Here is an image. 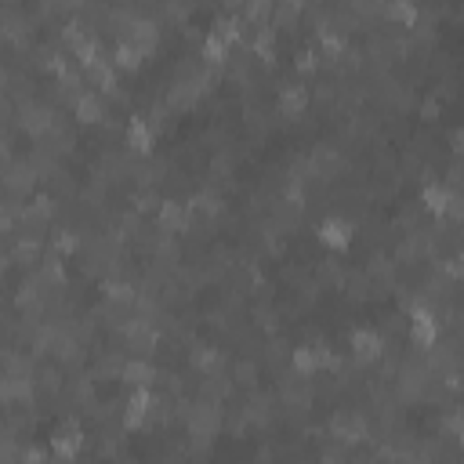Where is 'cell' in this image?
Here are the masks:
<instances>
[{
    "label": "cell",
    "instance_id": "cell-1",
    "mask_svg": "<svg viewBox=\"0 0 464 464\" xmlns=\"http://www.w3.org/2000/svg\"><path fill=\"white\" fill-rule=\"evenodd\" d=\"M319 243H327L330 251H345L352 243V225L345 218H327V222H319Z\"/></svg>",
    "mask_w": 464,
    "mask_h": 464
},
{
    "label": "cell",
    "instance_id": "cell-2",
    "mask_svg": "<svg viewBox=\"0 0 464 464\" xmlns=\"http://www.w3.org/2000/svg\"><path fill=\"white\" fill-rule=\"evenodd\" d=\"M80 446H84V432L76 428V424H69L66 432H55V435H51V454L62 457V461H73L76 454H80Z\"/></svg>",
    "mask_w": 464,
    "mask_h": 464
},
{
    "label": "cell",
    "instance_id": "cell-3",
    "mask_svg": "<svg viewBox=\"0 0 464 464\" xmlns=\"http://www.w3.org/2000/svg\"><path fill=\"white\" fill-rule=\"evenodd\" d=\"M352 352H356V359H378L381 356V348H384V338L378 330H367V327H359V330H352Z\"/></svg>",
    "mask_w": 464,
    "mask_h": 464
},
{
    "label": "cell",
    "instance_id": "cell-4",
    "mask_svg": "<svg viewBox=\"0 0 464 464\" xmlns=\"http://www.w3.org/2000/svg\"><path fill=\"white\" fill-rule=\"evenodd\" d=\"M410 338H414L421 348L435 345V338H439V323H435V316L424 312V308H417V312H414V323H410Z\"/></svg>",
    "mask_w": 464,
    "mask_h": 464
},
{
    "label": "cell",
    "instance_id": "cell-5",
    "mask_svg": "<svg viewBox=\"0 0 464 464\" xmlns=\"http://www.w3.org/2000/svg\"><path fill=\"white\" fill-rule=\"evenodd\" d=\"M330 428H334V435H341V439H348V443H359V439L367 435V421L359 417V414H345V410H341V414L334 417V424H330Z\"/></svg>",
    "mask_w": 464,
    "mask_h": 464
},
{
    "label": "cell",
    "instance_id": "cell-6",
    "mask_svg": "<svg viewBox=\"0 0 464 464\" xmlns=\"http://www.w3.org/2000/svg\"><path fill=\"white\" fill-rule=\"evenodd\" d=\"M127 146L135 152H149L152 149V127L141 120V116H131V124H127Z\"/></svg>",
    "mask_w": 464,
    "mask_h": 464
},
{
    "label": "cell",
    "instance_id": "cell-7",
    "mask_svg": "<svg viewBox=\"0 0 464 464\" xmlns=\"http://www.w3.org/2000/svg\"><path fill=\"white\" fill-rule=\"evenodd\" d=\"M305 106H308V91H305V87L290 84V87H283V91H279V109L287 116H298Z\"/></svg>",
    "mask_w": 464,
    "mask_h": 464
},
{
    "label": "cell",
    "instance_id": "cell-8",
    "mask_svg": "<svg viewBox=\"0 0 464 464\" xmlns=\"http://www.w3.org/2000/svg\"><path fill=\"white\" fill-rule=\"evenodd\" d=\"M290 363H294V370H298V373H305V378H308V373H316L319 367H323V363H319V352H316L312 345L294 348V352H290Z\"/></svg>",
    "mask_w": 464,
    "mask_h": 464
},
{
    "label": "cell",
    "instance_id": "cell-9",
    "mask_svg": "<svg viewBox=\"0 0 464 464\" xmlns=\"http://www.w3.org/2000/svg\"><path fill=\"white\" fill-rule=\"evenodd\" d=\"M160 225L163 229H185V203L160 200Z\"/></svg>",
    "mask_w": 464,
    "mask_h": 464
},
{
    "label": "cell",
    "instance_id": "cell-10",
    "mask_svg": "<svg viewBox=\"0 0 464 464\" xmlns=\"http://www.w3.org/2000/svg\"><path fill=\"white\" fill-rule=\"evenodd\" d=\"M450 200H454V192L443 189V185H424V192H421V203L428 211H435V214H443L450 207Z\"/></svg>",
    "mask_w": 464,
    "mask_h": 464
},
{
    "label": "cell",
    "instance_id": "cell-11",
    "mask_svg": "<svg viewBox=\"0 0 464 464\" xmlns=\"http://www.w3.org/2000/svg\"><path fill=\"white\" fill-rule=\"evenodd\" d=\"M138 58H146V55H141V51H138L131 40H120V44L113 47V66H116V69H135Z\"/></svg>",
    "mask_w": 464,
    "mask_h": 464
},
{
    "label": "cell",
    "instance_id": "cell-12",
    "mask_svg": "<svg viewBox=\"0 0 464 464\" xmlns=\"http://www.w3.org/2000/svg\"><path fill=\"white\" fill-rule=\"evenodd\" d=\"M73 47H76V58H80L84 69H95L98 62H102V47H98L95 36H84V40H76Z\"/></svg>",
    "mask_w": 464,
    "mask_h": 464
},
{
    "label": "cell",
    "instance_id": "cell-13",
    "mask_svg": "<svg viewBox=\"0 0 464 464\" xmlns=\"http://www.w3.org/2000/svg\"><path fill=\"white\" fill-rule=\"evenodd\" d=\"M76 116H80L84 124H98L102 120V102H98V95H76Z\"/></svg>",
    "mask_w": 464,
    "mask_h": 464
},
{
    "label": "cell",
    "instance_id": "cell-14",
    "mask_svg": "<svg viewBox=\"0 0 464 464\" xmlns=\"http://www.w3.org/2000/svg\"><path fill=\"white\" fill-rule=\"evenodd\" d=\"M272 44H276V30L272 25H257L254 33V55L262 62H272Z\"/></svg>",
    "mask_w": 464,
    "mask_h": 464
},
{
    "label": "cell",
    "instance_id": "cell-15",
    "mask_svg": "<svg viewBox=\"0 0 464 464\" xmlns=\"http://www.w3.org/2000/svg\"><path fill=\"white\" fill-rule=\"evenodd\" d=\"M203 58H207L211 66H222V62L229 58V44L218 33H207L203 36Z\"/></svg>",
    "mask_w": 464,
    "mask_h": 464
},
{
    "label": "cell",
    "instance_id": "cell-16",
    "mask_svg": "<svg viewBox=\"0 0 464 464\" xmlns=\"http://www.w3.org/2000/svg\"><path fill=\"white\" fill-rule=\"evenodd\" d=\"M156 378V370H152L149 363H141V359H135V363H127L124 367V381H131L138 384V388H149V381Z\"/></svg>",
    "mask_w": 464,
    "mask_h": 464
},
{
    "label": "cell",
    "instance_id": "cell-17",
    "mask_svg": "<svg viewBox=\"0 0 464 464\" xmlns=\"http://www.w3.org/2000/svg\"><path fill=\"white\" fill-rule=\"evenodd\" d=\"M384 11H388V19L403 22V25H414V22H417V8H414V4H403V0H399V4H388Z\"/></svg>",
    "mask_w": 464,
    "mask_h": 464
},
{
    "label": "cell",
    "instance_id": "cell-18",
    "mask_svg": "<svg viewBox=\"0 0 464 464\" xmlns=\"http://www.w3.org/2000/svg\"><path fill=\"white\" fill-rule=\"evenodd\" d=\"M152 406H156V395H152L149 388H135L131 403H127V410H138V414H149Z\"/></svg>",
    "mask_w": 464,
    "mask_h": 464
},
{
    "label": "cell",
    "instance_id": "cell-19",
    "mask_svg": "<svg viewBox=\"0 0 464 464\" xmlns=\"http://www.w3.org/2000/svg\"><path fill=\"white\" fill-rule=\"evenodd\" d=\"M218 363H222V359H218L214 348H196V352H192V367H200V370H214Z\"/></svg>",
    "mask_w": 464,
    "mask_h": 464
},
{
    "label": "cell",
    "instance_id": "cell-20",
    "mask_svg": "<svg viewBox=\"0 0 464 464\" xmlns=\"http://www.w3.org/2000/svg\"><path fill=\"white\" fill-rule=\"evenodd\" d=\"M55 251H62V254L76 251V236H73V232H58V236H55Z\"/></svg>",
    "mask_w": 464,
    "mask_h": 464
},
{
    "label": "cell",
    "instance_id": "cell-21",
    "mask_svg": "<svg viewBox=\"0 0 464 464\" xmlns=\"http://www.w3.org/2000/svg\"><path fill=\"white\" fill-rule=\"evenodd\" d=\"M439 113H443V106L435 98H424V106H421V116L424 120H439Z\"/></svg>",
    "mask_w": 464,
    "mask_h": 464
},
{
    "label": "cell",
    "instance_id": "cell-22",
    "mask_svg": "<svg viewBox=\"0 0 464 464\" xmlns=\"http://www.w3.org/2000/svg\"><path fill=\"white\" fill-rule=\"evenodd\" d=\"M294 66H298L301 73H312V69H316V55H312V51H301V55H298V62H294Z\"/></svg>",
    "mask_w": 464,
    "mask_h": 464
},
{
    "label": "cell",
    "instance_id": "cell-23",
    "mask_svg": "<svg viewBox=\"0 0 464 464\" xmlns=\"http://www.w3.org/2000/svg\"><path fill=\"white\" fill-rule=\"evenodd\" d=\"M22 464H44V450H36V446H30V450H22V457H19Z\"/></svg>",
    "mask_w": 464,
    "mask_h": 464
},
{
    "label": "cell",
    "instance_id": "cell-24",
    "mask_svg": "<svg viewBox=\"0 0 464 464\" xmlns=\"http://www.w3.org/2000/svg\"><path fill=\"white\" fill-rule=\"evenodd\" d=\"M44 276H47L51 283H62V265H58V262H47V265H44Z\"/></svg>",
    "mask_w": 464,
    "mask_h": 464
},
{
    "label": "cell",
    "instance_id": "cell-25",
    "mask_svg": "<svg viewBox=\"0 0 464 464\" xmlns=\"http://www.w3.org/2000/svg\"><path fill=\"white\" fill-rule=\"evenodd\" d=\"M298 11H301L298 4H283V8H276V15H279L283 22H287V19H294V15H298Z\"/></svg>",
    "mask_w": 464,
    "mask_h": 464
},
{
    "label": "cell",
    "instance_id": "cell-26",
    "mask_svg": "<svg viewBox=\"0 0 464 464\" xmlns=\"http://www.w3.org/2000/svg\"><path fill=\"white\" fill-rule=\"evenodd\" d=\"M268 11H272L268 4H251V8H247V15H251V19H265Z\"/></svg>",
    "mask_w": 464,
    "mask_h": 464
}]
</instances>
